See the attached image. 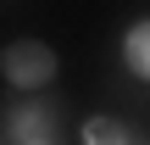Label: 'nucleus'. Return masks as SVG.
<instances>
[{
  "instance_id": "1",
  "label": "nucleus",
  "mask_w": 150,
  "mask_h": 145,
  "mask_svg": "<svg viewBox=\"0 0 150 145\" xmlns=\"http://www.w3.org/2000/svg\"><path fill=\"white\" fill-rule=\"evenodd\" d=\"M0 73H6L17 89H39V84L56 73V56H50V45H39V39H17V45L0 50Z\"/></svg>"
},
{
  "instance_id": "2",
  "label": "nucleus",
  "mask_w": 150,
  "mask_h": 145,
  "mask_svg": "<svg viewBox=\"0 0 150 145\" xmlns=\"http://www.w3.org/2000/svg\"><path fill=\"white\" fill-rule=\"evenodd\" d=\"M0 129H6V140L33 145V140H50V134H56V112H50V106H33V101H17Z\"/></svg>"
},
{
  "instance_id": "4",
  "label": "nucleus",
  "mask_w": 150,
  "mask_h": 145,
  "mask_svg": "<svg viewBox=\"0 0 150 145\" xmlns=\"http://www.w3.org/2000/svg\"><path fill=\"white\" fill-rule=\"evenodd\" d=\"M83 145H128V134H122V123H111V117H95V123L83 129Z\"/></svg>"
},
{
  "instance_id": "3",
  "label": "nucleus",
  "mask_w": 150,
  "mask_h": 145,
  "mask_svg": "<svg viewBox=\"0 0 150 145\" xmlns=\"http://www.w3.org/2000/svg\"><path fill=\"white\" fill-rule=\"evenodd\" d=\"M122 56H128V67H134L139 78H150V22H139V28L128 34V45H122Z\"/></svg>"
},
{
  "instance_id": "5",
  "label": "nucleus",
  "mask_w": 150,
  "mask_h": 145,
  "mask_svg": "<svg viewBox=\"0 0 150 145\" xmlns=\"http://www.w3.org/2000/svg\"><path fill=\"white\" fill-rule=\"evenodd\" d=\"M33 145H50V140H33Z\"/></svg>"
}]
</instances>
